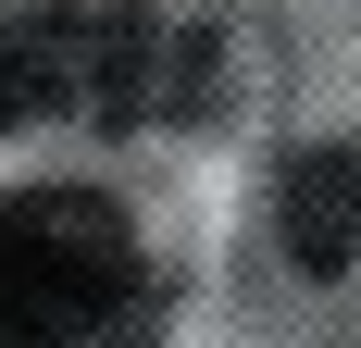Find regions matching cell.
<instances>
[{
  "label": "cell",
  "instance_id": "1",
  "mask_svg": "<svg viewBox=\"0 0 361 348\" xmlns=\"http://www.w3.org/2000/svg\"><path fill=\"white\" fill-rule=\"evenodd\" d=\"M137 286V237L100 187L0 199V348H87Z\"/></svg>",
  "mask_w": 361,
  "mask_h": 348
},
{
  "label": "cell",
  "instance_id": "4",
  "mask_svg": "<svg viewBox=\"0 0 361 348\" xmlns=\"http://www.w3.org/2000/svg\"><path fill=\"white\" fill-rule=\"evenodd\" d=\"M274 224H287V261H299L312 286L349 274V249H361V162H349V149H287Z\"/></svg>",
  "mask_w": 361,
  "mask_h": 348
},
{
  "label": "cell",
  "instance_id": "3",
  "mask_svg": "<svg viewBox=\"0 0 361 348\" xmlns=\"http://www.w3.org/2000/svg\"><path fill=\"white\" fill-rule=\"evenodd\" d=\"M100 112V13H0V137Z\"/></svg>",
  "mask_w": 361,
  "mask_h": 348
},
{
  "label": "cell",
  "instance_id": "2",
  "mask_svg": "<svg viewBox=\"0 0 361 348\" xmlns=\"http://www.w3.org/2000/svg\"><path fill=\"white\" fill-rule=\"evenodd\" d=\"M212 87V13L200 0H125L100 13V125H175Z\"/></svg>",
  "mask_w": 361,
  "mask_h": 348
}]
</instances>
